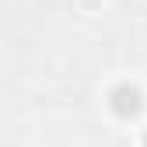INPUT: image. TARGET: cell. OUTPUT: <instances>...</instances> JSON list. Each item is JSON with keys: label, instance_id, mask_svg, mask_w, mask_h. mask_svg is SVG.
Masks as SVG:
<instances>
[{"label": "cell", "instance_id": "obj_1", "mask_svg": "<svg viewBox=\"0 0 147 147\" xmlns=\"http://www.w3.org/2000/svg\"><path fill=\"white\" fill-rule=\"evenodd\" d=\"M109 102H112V112H116V116H123V119H137V116H140V109H144L140 91H137V88H130V84H119L112 95H109Z\"/></svg>", "mask_w": 147, "mask_h": 147}, {"label": "cell", "instance_id": "obj_2", "mask_svg": "<svg viewBox=\"0 0 147 147\" xmlns=\"http://www.w3.org/2000/svg\"><path fill=\"white\" fill-rule=\"evenodd\" d=\"M144 147H147V137H144Z\"/></svg>", "mask_w": 147, "mask_h": 147}]
</instances>
